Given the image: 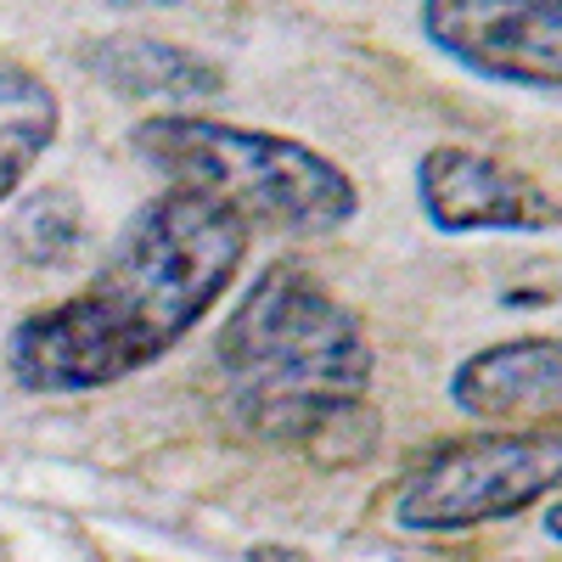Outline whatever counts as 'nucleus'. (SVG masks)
Masks as SVG:
<instances>
[{
	"label": "nucleus",
	"instance_id": "nucleus-11",
	"mask_svg": "<svg viewBox=\"0 0 562 562\" xmlns=\"http://www.w3.org/2000/svg\"><path fill=\"white\" fill-rule=\"evenodd\" d=\"M147 7H169V0H147Z\"/></svg>",
	"mask_w": 562,
	"mask_h": 562
},
{
	"label": "nucleus",
	"instance_id": "nucleus-5",
	"mask_svg": "<svg viewBox=\"0 0 562 562\" xmlns=\"http://www.w3.org/2000/svg\"><path fill=\"white\" fill-rule=\"evenodd\" d=\"M422 34L501 85L557 90L562 79V0H422Z\"/></svg>",
	"mask_w": 562,
	"mask_h": 562
},
{
	"label": "nucleus",
	"instance_id": "nucleus-2",
	"mask_svg": "<svg viewBox=\"0 0 562 562\" xmlns=\"http://www.w3.org/2000/svg\"><path fill=\"white\" fill-rule=\"evenodd\" d=\"M231 411L265 439H326L349 428L371 383V338L304 265H270L220 333Z\"/></svg>",
	"mask_w": 562,
	"mask_h": 562
},
{
	"label": "nucleus",
	"instance_id": "nucleus-4",
	"mask_svg": "<svg viewBox=\"0 0 562 562\" xmlns=\"http://www.w3.org/2000/svg\"><path fill=\"white\" fill-rule=\"evenodd\" d=\"M557 484V439L546 434H479L416 467L394 495V524L422 535L479 529L535 506Z\"/></svg>",
	"mask_w": 562,
	"mask_h": 562
},
{
	"label": "nucleus",
	"instance_id": "nucleus-1",
	"mask_svg": "<svg viewBox=\"0 0 562 562\" xmlns=\"http://www.w3.org/2000/svg\"><path fill=\"white\" fill-rule=\"evenodd\" d=\"M248 254V225L225 209L164 192L113 248V259L63 304L12 326L7 366L29 394H90L164 360L225 299Z\"/></svg>",
	"mask_w": 562,
	"mask_h": 562
},
{
	"label": "nucleus",
	"instance_id": "nucleus-7",
	"mask_svg": "<svg viewBox=\"0 0 562 562\" xmlns=\"http://www.w3.org/2000/svg\"><path fill=\"white\" fill-rule=\"evenodd\" d=\"M562 383V355L551 338H512L495 349H479L456 366L450 400L495 428H518V422H551Z\"/></svg>",
	"mask_w": 562,
	"mask_h": 562
},
{
	"label": "nucleus",
	"instance_id": "nucleus-12",
	"mask_svg": "<svg viewBox=\"0 0 562 562\" xmlns=\"http://www.w3.org/2000/svg\"><path fill=\"white\" fill-rule=\"evenodd\" d=\"M0 562H7V546H0Z\"/></svg>",
	"mask_w": 562,
	"mask_h": 562
},
{
	"label": "nucleus",
	"instance_id": "nucleus-8",
	"mask_svg": "<svg viewBox=\"0 0 562 562\" xmlns=\"http://www.w3.org/2000/svg\"><path fill=\"white\" fill-rule=\"evenodd\" d=\"M85 63L102 85H113L119 97H135V102H203V97H220L225 90V74L186 52V45H169V40H153V34H108L97 45H85Z\"/></svg>",
	"mask_w": 562,
	"mask_h": 562
},
{
	"label": "nucleus",
	"instance_id": "nucleus-6",
	"mask_svg": "<svg viewBox=\"0 0 562 562\" xmlns=\"http://www.w3.org/2000/svg\"><path fill=\"white\" fill-rule=\"evenodd\" d=\"M416 198L422 214L445 237L467 231H551L557 198L524 169H512L473 147H434L416 164Z\"/></svg>",
	"mask_w": 562,
	"mask_h": 562
},
{
	"label": "nucleus",
	"instance_id": "nucleus-3",
	"mask_svg": "<svg viewBox=\"0 0 562 562\" xmlns=\"http://www.w3.org/2000/svg\"><path fill=\"white\" fill-rule=\"evenodd\" d=\"M130 140L158 175H169V192H192L237 225L326 237L360 209L355 180L293 135L243 130L209 113H153Z\"/></svg>",
	"mask_w": 562,
	"mask_h": 562
},
{
	"label": "nucleus",
	"instance_id": "nucleus-10",
	"mask_svg": "<svg viewBox=\"0 0 562 562\" xmlns=\"http://www.w3.org/2000/svg\"><path fill=\"white\" fill-rule=\"evenodd\" d=\"M74 243H79V209L68 203V192H40L18 220V248L29 259H63Z\"/></svg>",
	"mask_w": 562,
	"mask_h": 562
},
{
	"label": "nucleus",
	"instance_id": "nucleus-9",
	"mask_svg": "<svg viewBox=\"0 0 562 562\" xmlns=\"http://www.w3.org/2000/svg\"><path fill=\"white\" fill-rule=\"evenodd\" d=\"M57 140V90L23 63H0V203Z\"/></svg>",
	"mask_w": 562,
	"mask_h": 562
}]
</instances>
